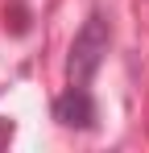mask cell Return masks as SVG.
<instances>
[{
  "label": "cell",
  "instance_id": "1",
  "mask_svg": "<svg viewBox=\"0 0 149 153\" xmlns=\"http://www.w3.org/2000/svg\"><path fill=\"white\" fill-rule=\"evenodd\" d=\"M108 46H112V29L104 21V13H91V17L79 25L74 42H71V58H66L71 83H87V79L95 75L99 62H104V54H108Z\"/></svg>",
  "mask_w": 149,
  "mask_h": 153
},
{
  "label": "cell",
  "instance_id": "3",
  "mask_svg": "<svg viewBox=\"0 0 149 153\" xmlns=\"http://www.w3.org/2000/svg\"><path fill=\"white\" fill-rule=\"evenodd\" d=\"M13 132H17V124H13V120H0V149L13 141Z\"/></svg>",
  "mask_w": 149,
  "mask_h": 153
},
{
  "label": "cell",
  "instance_id": "2",
  "mask_svg": "<svg viewBox=\"0 0 149 153\" xmlns=\"http://www.w3.org/2000/svg\"><path fill=\"white\" fill-rule=\"evenodd\" d=\"M54 120L62 128H95V100H91L87 83H71L54 100Z\"/></svg>",
  "mask_w": 149,
  "mask_h": 153
}]
</instances>
